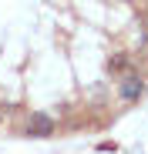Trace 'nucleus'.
<instances>
[{
	"label": "nucleus",
	"mask_w": 148,
	"mask_h": 154,
	"mask_svg": "<svg viewBox=\"0 0 148 154\" xmlns=\"http://www.w3.org/2000/svg\"><path fill=\"white\" fill-rule=\"evenodd\" d=\"M128 64H131V60H128V54H114V57L108 60V67H111L114 74H118V70H128Z\"/></svg>",
	"instance_id": "7ed1b4c3"
},
{
	"label": "nucleus",
	"mask_w": 148,
	"mask_h": 154,
	"mask_svg": "<svg viewBox=\"0 0 148 154\" xmlns=\"http://www.w3.org/2000/svg\"><path fill=\"white\" fill-rule=\"evenodd\" d=\"M0 121H4V114H0Z\"/></svg>",
	"instance_id": "20e7f679"
},
{
	"label": "nucleus",
	"mask_w": 148,
	"mask_h": 154,
	"mask_svg": "<svg viewBox=\"0 0 148 154\" xmlns=\"http://www.w3.org/2000/svg\"><path fill=\"white\" fill-rule=\"evenodd\" d=\"M145 94V81H141V77H125V81H121L118 84V97H121V104H135V100Z\"/></svg>",
	"instance_id": "f03ea898"
},
{
	"label": "nucleus",
	"mask_w": 148,
	"mask_h": 154,
	"mask_svg": "<svg viewBox=\"0 0 148 154\" xmlns=\"http://www.w3.org/2000/svg\"><path fill=\"white\" fill-rule=\"evenodd\" d=\"M54 127H57V124H54V117L47 114V111H34V114H31V124H27V134H31V137H51Z\"/></svg>",
	"instance_id": "f257e3e1"
}]
</instances>
